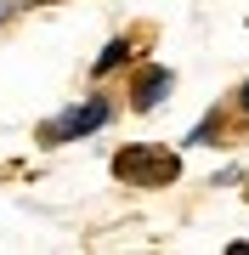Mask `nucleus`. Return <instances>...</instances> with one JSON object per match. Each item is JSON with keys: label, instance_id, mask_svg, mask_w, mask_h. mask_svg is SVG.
Segmentation results:
<instances>
[{"label": "nucleus", "instance_id": "f257e3e1", "mask_svg": "<svg viewBox=\"0 0 249 255\" xmlns=\"http://www.w3.org/2000/svg\"><path fill=\"white\" fill-rule=\"evenodd\" d=\"M113 176H119V182H136V187H170L175 176H181V159H175L170 147H119Z\"/></svg>", "mask_w": 249, "mask_h": 255}, {"label": "nucleus", "instance_id": "f03ea898", "mask_svg": "<svg viewBox=\"0 0 249 255\" xmlns=\"http://www.w3.org/2000/svg\"><path fill=\"white\" fill-rule=\"evenodd\" d=\"M113 119V108L102 97H91V102H80V108H68V114H57L46 130H40V136L46 142H74V136H91V130H102Z\"/></svg>", "mask_w": 249, "mask_h": 255}, {"label": "nucleus", "instance_id": "7ed1b4c3", "mask_svg": "<svg viewBox=\"0 0 249 255\" xmlns=\"http://www.w3.org/2000/svg\"><path fill=\"white\" fill-rule=\"evenodd\" d=\"M170 85H175V74H170V68H148V74L136 80V91H130L136 114H148L153 102H165V97H170Z\"/></svg>", "mask_w": 249, "mask_h": 255}, {"label": "nucleus", "instance_id": "20e7f679", "mask_svg": "<svg viewBox=\"0 0 249 255\" xmlns=\"http://www.w3.org/2000/svg\"><path fill=\"white\" fill-rule=\"evenodd\" d=\"M125 57H130V40H108V46H102V57H96L91 68H96V74H113Z\"/></svg>", "mask_w": 249, "mask_h": 255}, {"label": "nucleus", "instance_id": "39448f33", "mask_svg": "<svg viewBox=\"0 0 249 255\" xmlns=\"http://www.w3.org/2000/svg\"><path fill=\"white\" fill-rule=\"evenodd\" d=\"M0 17H11V0H0Z\"/></svg>", "mask_w": 249, "mask_h": 255}, {"label": "nucleus", "instance_id": "423d86ee", "mask_svg": "<svg viewBox=\"0 0 249 255\" xmlns=\"http://www.w3.org/2000/svg\"><path fill=\"white\" fill-rule=\"evenodd\" d=\"M238 102H244V114H249V85H244V97H238Z\"/></svg>", "mask_w": 249, "mask_h": 255}]
</instances>
